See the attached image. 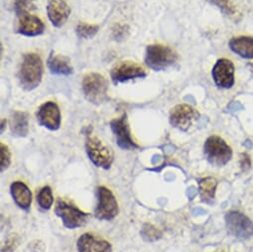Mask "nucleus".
Here are the masks:
<instances>
[{
	"label": "nucleus",
	"instance_id": "obj_1",
	"mask_svg": "<svg viewBox=\"0 0 253 252\" xmlns=\"http://www.w3.org/2000/svg\"><path fill=\"white\" fill-rule=\"evenodd\" d=\"M43 70V62L38 54L28 53L24 55L18 72V79L22 87L26 90L35 89L41 84Z\"/></svg>",
	"mask_w": 253,
	"mask_h": 252
},
{
	"label": "nucleus",
	"instance_id": "obj_2",
	"mask_svg": "<svg viewBox=\"0 0 253 252\" xmlns=\"http://www.w3.org/2000/svg\"><path fill=\"white\" fill-rule=\"evenodd\" d=\"M178 60L177 53L170 47L162 44L147 46L145 63L154 71H163L173 66Z\"/></svg>",
	"mask_w": 253,
	"mask_h": 252
},
{
	"label": "nucleus",
	"instance_id": "obj_3",
	"mask_svg": "<svg viewBox=\"0 0 253 252\" xmlns=\"http://www.w3.org/2000/svg\"><path fill=\"white\" fill-rule=\"evenodd\" d=\"M84 97L91 103L100 104L107 99L108 81L99 73L85 75L82 82Z\"/></svg>",
	"mask_w": 253,
	"mask_h": 252
},
{
	"label": "nucleus",
	"instance_id": "obj_4",
	"mask_svg": "<svg viewBox=\"0 0 253 252\" xmlns=\"http://www.w3.org/2000/svg\"><path fill=\"white\" fill-rule=\"evenodd\" d=\"M85 151L90 161L103 169H109L113 162V152L96 136L88 133L85 140Z\"/></svg>",
	"mask_w": 253,
	"mask_h": 252
},
{
	"label": "nucleus",
	"instance_id": "obj_5",
	"mask_svg": "<svg viewBox=\"0 0 253 252\" xmlns=\"http://www.w3.org/2000/svg\"><path fill=\"white\" fill-rule=\"evenodd\" d=\"M55 212L62 218L64 225L70 229L83 226L88 216V213L80 210L71 201L62 198L58 199L56 203Z\"/></svg>",
	"mask_w": 253,
	"mask_h": 252
},
{
	"label": "nucleus",
	"instance_id": "obj_6",
	"mask_svg": "<svg viewBox=\"0 0 253 252\" xmlns=\"http://www.w3.org/2000/svg\"><path fill=\"white\" fill-rule=\"evenodd\" d=\"M208 161L217 167L225 165L231 158V148L219 136L212 135L207 139L204 146Z\"/></svg>",
	"mask_w": 253,
	"mask_h": 252
},
{
	"label": "nucleus",
	"instance_id": "obj_7",
	"mask_svg": "<svg viewBox=\"0 0 253 252\" xmlns=\"http://www.w3.org/2000/svg\"><path fill=\"white\" fill-rule=\"evenodd\" d=\"M110 76L114 84H119L130 80L145 78L147 76V71L142 65L138 63L131 61H122L117 63L111 69Z\"/></svg>",
	"mask_w": 253,
	"mask_h": 252
},
{
	"label": "nucleus",
	"instance_id": "obj_8",
	"mask_svg": "<svg viewBox=\"0 0 253 252\" xmlns=\"http://www.w3.org/2000/svg\"><path fill=\"white\" fill-rule=\"evenodd\" d=\"M97 200L94 213L98 219L111 220L118 214V203L109 189L103 186L98 187Z\"/></svg>",
	"mask_w": 253,
	"mask_h": 252
},
{
	"label": "nucleus",
	"instance_id": "obj_9",
	"mask_svg": "<svg viewBox=\"0 0 253 252\" xmlns=\"http://www.w3.org/2000/svg\"><path fill=\"white\" fill-rule=\"evenodd\" d=\"M110 126L115 135L116 143L120 148L125 150H133L139 147L131 136V131L126 113L122 114L118 118L111 120Z\"/></svg>",
	"mask_w": 253,
	"mask_h": 252
},
{
	"label": "nucleus",
	"instance_id": "obj_10",
	"mask_svg": "<svg viewBox=\"0 0 253 252\" xmlns=\"http://www.w3.org/2000/svg\"><path fill=\"white\" fill-rule=\"evenodd\" d=\"M200 113L189 104H178L172 108L170 113V122L174 127L187 131L193 122L198 119Z\"/></svg>",
	"mask_w": 253,
	"mask_h": 252
},
{
	"label": "nucleus",
	"instance_id": "obj_11",
	"mask_svg": "<svg viewBox=\"0 0 253 252\" xmlns=\"http://www.w3.org/2000/svg\"><path fill=\"white\" fill-rule=\"evenodd\" d=\"M228 231L238 238H248L253 234V223L241 212L229 211L225 215Z\"/></svg>",
	"mask_w": 253,
	"mask_h": 252
},
{
	"label": "nucleus",
	"instance_id": "obj_12",
	"mask_svg": "<svg viewBox=\"0 0 253 252\" xmlns=\"http://www.w3.org/2000/svg\"><path fill=\"white\" fill-rule=\"evenodd\" d=\"M37 120L40 125L50 130H58L61 126V111L58 104L54 101H47L43 103L37 113Z\"/></svg>",
	"mask_w": 253,
	"mask_h": 252
},
{
	"label": "nucleus",
	"instance_id": "obj_13",
	"mask_svg": "<svg viewBox=\"0 0 253 252\" xmlns=\"http://www.w3.org/2000/svg\"><path fill=\"white\" fill-rule=\"evenodd\" d=\"M214 84L221 88H230L234 84V66L228 59H219L212 68Z\"/></svg>",
	"mask_w": 253,
	"mask_h": 252
},
{
	"label": "nucleus",
	"instance_id": "obj_14",
	"mask_svg": "<svg viewBox=\"0 0 253 252\" xmlns=\"http://www.w3.org/2000/svg\"><path fill=\"white\" fill-rule=\"evenodd\" d=\"M17 16L18 23L16 30L19 34L28 37H34L41 35L44 32L45 25L39 17L30 14L28 11L20 13Z\"/></svg>",
	"mask_w": 253,
	"mask_h": 252
},
{
	"label": "nucleus",
	"instance_id": "obj_15",
	"mask_svg": "<svg viewBox=\"0 0 253 252\" xmlns=\"http://www.w3.org/2000/svg\"><path fill=\"white\" fill-rule=\"evenodd\" d=\"M78 252H111V244L92 233H84L77 241Z\"/></svg>",
	"mask_w": 253,
	"mask_h": 252
},
{
	"label": "nucleus",
	"instance_id": "obj_16",
	"mask_svg": "<svg viewBox=\"0 0 253 252\" xmlns=\"http://www.w3.org/2000/svg\"><path fill=\"white\" fill-rule=\"evenodd\" d=\"M50 21L56 27L63 26L71 14V8L65 0H50L47 6Z\"/></svg>",
	"mask_w": 253,
	"mask_h": 252
},
{
	"label": "nucleus",
	"instance_id": "obj_17",
	"mask_svg": "<svg viewBox=\"0 0 253 252\" xmlns=\"http://www.w3.org/2000/svg\"><path fill=\"white\" fill-rule=\"evenodd\" d=\"M10 191L14 202L19 208L23 210L30 208L32 203V194L29 188L23 182L16 181L12 183L10 186Z\"/></svg>",
	"mask_w": 253,
	"mask_h": 252
},
{
	"label": "nucleus",
	"instance_id": "obj_18",
	"mask_svg": "<svg viewBox=\"0 0 253 252\" xmlns=\"http://www.w3.org/2000/svg\"><path fill=\"white\" fill-rule=\"evenodd\" d=\"M229 48L242 58L253 59V37H234L229 41Z\"/></svg>",
	"mask_w": 253,
	"mask_h": 252
},
{
	"label": "nucleus",
	"instance_id": "obj_19",
	"mask_svg": "<svg viewBox=\"0 0 253 252\" xmlns=\"http://www.w3.org/2000/svg\"><path fill=\"white\" fill-rule=\"evenodd\" d=\"M48 68L51 73L56 75H64L69 76L73 74V67L71 65V60L68 57L63 55H57L54 52L48 58L47 62Z\"/></svg>",
	"mask_w": 253,
	"mask_h": 252
},
{
	"label": "nucleus",
	"instance_id": "obj_20",
	"mask_svg": "<svg viewBox=\"0 0 253 252\" xmlns=\"http://www.w3.org/2000/svg\"><path fill=\"white\" fill-rule=\"evenodd\" d=\"M10 129L13 135L18 137H25L29 132L28 114L23 111L15 110L11 114Z\"/></svg>",
	"mask_w": 253,
	"mask_h": 252
},
{
	"label": "nucleus",
	"instance_id": "obj_21",
	"mask_svg": "<svg viewBox=\"0 0 253 252\" xmlns=\"http://www.w3.org/2000/svg\"><path fill=\"white\" fill-rule=\"evenodd\" d=\"M216 186H217V182L215 181V179L211 177L202 179L199 182L200 193H201L203 202H211V200H213Z\"/></svg>",
	"mask_w": 253,
	"mask_h": 252
},
{
	"label": "nucleus",
	"instance_id": "obj_22",
	"mask_svg": "<svg viewBox=\"0 0 253 252\" xmlns=\"http://www.w3.org/2000/svg\"><path fill=\"white\" fill-rule=\"evenodd\" d=\"M208 1L215 5L221 10L222 13L232 19H237V17L239 16V11L234 4L233 0H208Z\"/></svg>",
	"mask_w": 253,
	"mask_h": 252
},
{
	"label": "nucleus",
	"instance_id": "obj_23",
	"mask_svg": "<svg viewBox=\"0 0 253 252\" xmlns=\"http://www.w3.org/2000/svg\"><path fill=\"white\" fill-rule=\"evenodd\" d=\"M37 202L39 206L44 209V210H49L53 203H54V198H53V193L52 190L49 186L43 187L37 194Z\"/></svg>",
	"mask_w": 253,
	"mask_h": 252
},
{
	"label": "nucleus",
	"instance_id": "obj_24",
	"mask_svg": "<svg viewBox=\"0 0 253 252\" xmlns=\"http://www.w3.org/2000/svg\"><path fill=\"white\" fill-rule=\"evenodd\" d=\"M77 35L82 39H90L98 32V26L87 23H80L77 28Z\"/></svg>",
	"mask_w": 253,
	"mask_h": 252
},
{
	"label": "nucleus",
	"instance_id": "obj_25",
	"mask_svg": "<svg viewBox=\"0 0 253 252\" xmlns=\"http://www.w3.org/2000/svg\"><path fill=\"white\" fill-rule=\"evenodd\" d=\"M141 235L145 240L154 241L162 236V231L151 223H145L141 230Z\"/></svg>",
	"mask_w": 253,
	"mask_h": 252
},
{
	"label": "nucleus",
	"instance_id": "obj_26",
	"mask_svg": "<svg viewBox=\"0 0 253 252\" xmlns=\"http://www.w3.org/2000/svg\"><path fill=\"white\" fill-rule=\"evenodd\" d=\"M11 163V153L7 145L4 143H0V168L1 171H4L9 167Z\"/></svg>",
	"mask_w": 253,
	"mask_h": 252
},
{
	"label": "nucleus",
	"instance_id": "obj_27",
	"mask_svg": "<svg viewBox=\"0 0 253 252\" xmlns=\"http://www.w3.org/2000/svg\"><path fill=\"white\" fill-rule=\"evenodd\" d=\"M128 34V27L123 24H115L112 28V38L116 41L123 40Z\"/></svg>",
	"mask_w": 253,
	"mask_h": 252
},
{
	"label": "nucleus",
	"instance_id": "obj_28",
	"mask_svg": "<svg viewBox=\"0 0 253 252\" xmlns=\"http://www.w3.org/2000/svg\"><path fill=\"white\" fill-rule=\"evenodd\" d=\"M31 6V0H14V9L16 14L27 12Z\"/></svg>",
	"mask_w": 253,
	"mask_h": 252
},
{
	"label": "nucleus",
	"instance_id": "obj_29",
	"mask_svg": "<svg viewBox=\"0 0 253 252\" xmlns=\"http://www.w3.org/2000/svg\"><path fill=\"white\" fill-rule=\"evenodd\" d=\"M240 166L244 171L248 170L251 166V160H250L249 156L245 153H242L240 156Z\"/></svg>",
	"mask_w": 253,
	"mask_h": 252
},
{
	"label": "nucleus",
	"instance_id": "obj_30",
	"mask_svg": "<svg viewBox=\"0 0 253 252\" xmlns=\"http://www.w3.org/2000/svg\"><path fill=\"white\" fill-rule=\"evenodd\" d=\"M15 240H16V237H11L8 240V242L6 243V251L5 252H11L15 248V245L17 244V242Z\"/></svg>",
	"mask_w": 253,
	"mask_h": 252
},
{
	"label": "nucleus",
	"instance_id": "obj_31",
	"mask_svg": "<svg viewBox=\"0 0 253 252\" xmlns=\"http://www.w3.org/2000/svg\"><path fill=\"white\" fill-rule=\"evenodd\" d=\"M242 108H243V106H242L239 102H237V101L232 102V103L228 106V109H229L230 111H237V110H240V109H242Z\"/></svg>",
	"mask_w": 253,
	"mask_h": 252
},
{
	"label": "nucleus",
	"instance_id": "obj_32",
	"mask_svg": "<svg viewBox=\"0 0 253 252\" xmlns=\"http://www.w3.org/2000/svg\"><path fill=\"white\" fill-rule=\"evenodd\" d=\"M197 195V190L194 187H191L190 189H188V197L193 200L194 197Z\"/></svg>",
	"mask_w": 253,
	"mask_h": 252
},
{
	"label": "nucleus",
	"instance_id": "obj_33",
	"mask_svg": "<svg viewBox=\"0 0 253 252\" xmlns=\"http://www.w3.org/2000/svg\"><path fill=\"white\" fill-rule=\"evenodd\" d=\"M244 146H245L246 148L250 149V148H252V142H251L250 140H246V141L244 142Z\"/></svg>",
	"mask_w": 253,
	"mask_h": 252
},
{
	"label": "nucleus",
	"instance_id": "obj_34",
	"mask_svg": "<svg viewBox=\"0 0 253 252\" xmlns=\"http://www.w3.org/2000/svg\"><path fill=\"white\" fill-rule=\"evenodd\" d=\"M194 212H198V214H202V213H206V210H204L203 209H197L194 210Z\"/></svg>",
	"mask_w": 253,
	"mask_h": 252
},
{
	"label": "nucleus",
	"instance_id": "obj_35",
	"mask_svg": "<svg viewBox=\"0 0 253 252\" xmlns=\"http://www.w3.org/2000/svg\"><path fill=\"white\" fill-rule=\"evenodd\" d=\"M219 252H225V251H219Z\"/></svg>",
	"mask_w": 253,
	"mask_h": 252
}]
</instances>
